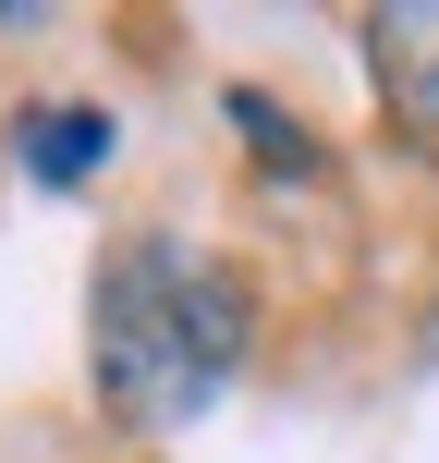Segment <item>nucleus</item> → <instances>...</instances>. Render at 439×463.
I'll use <instances>...</instances> for the list:
<instances>
[{
  "label": "nucleus",
  "instance_id": "1",
  "mask_svg": "<svg viewBox=\"0 0 439 463\" xmlns=\"http://www.w3.org/2000/svg\"><path fill=\"white\" fill-rule=\"evenodd\" d=\"M244 342H256V305L220 256L171 244V232H135V244L98 269V305H86V354H98V402L122 427H196L208 402L244 378Z\"/></svg>",
  "mask_w": 439,
  "mask_h": 463
},
{
  "label": "nucleus",
  "instance_id": "2",
  "mask_svg": "<svg viewBox=\"0 0 439 463\" xmlns=\"http://www.w3.org/2000/svg\"><path fill=\"white\" fill-rule=\"evenodd\" d=\"M367 61H378V110L391 135L439 159V0H378L367 13Z\"/></svg>",
  "mask_w": 439,
  "mask_h": 463
},
{
  "label": "nucleus",
  "instance_id": "3",
  "mask_svg": "<svg viewBox=\"0 0 439 463\" xmlns=\"http://www.w3.org/2000/svg\"><path fill=\"white\" fill-rule=\"evenodd\" d=\"M13 146H24V171H37V184H86V171L110 159V110H24Z\"/></svg>",
  "mask_w": 439,
  "mask_h": 463
},
{
  "label": "nucleus",
  "instance_id": "4",
  "mask_svg": "<svg viewBox=\"0 0 439 463\" xmlns=\"http://www.w3.org/2000/svg\"><path fill=\"white\" fill-rule=\"evenodd\" d=\"M232 122H244V135L269 146V171H281V184H305V171H318V146H305V135H293V122H281V110H269V98H256V86L232 98Z\"/></svg>",
  "mask_w": 439,
  "mask_h": 463
}]
</instances>
